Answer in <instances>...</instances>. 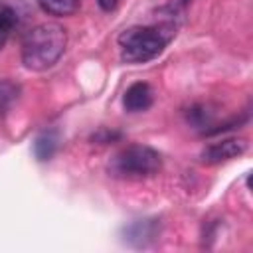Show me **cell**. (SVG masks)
Returning a JSON list of instances; mask_svg holds the SVG:
<instances>
[{
  "instance_id": "cell-1",
  "label": "cell",
  "mask_w": 253,
  "mask_h": 253,
  "mask_svg": "<svg viewBox=\"0 0 253 253\" xmlns=\"http://www.w3.org/2000/svg\"><path fill=\"white\" fill-rule=\"evenodd\" d=\"M65 45L67 34L59 24H40L22 40V61L28 69L43 71L63 55Z\"/></svg>"
},
{
  "instance_id": "cell-2",
  "label": "cell",
  "mask_w": 253,
  "mask_h": 253,
  "mask_svg": "<svg viewBox=\"0 0 253 253\" xmlns=\"http://www.w3.org/2000/svg\"><path fill=\"white\" fill-rule=\"evenodd\" d=\"M174 24L164 22L158 26H132L119 36L121 57L126 63H144L154 59L168 42L174 38Z\"/></svg>"
},
{
  "instance_id": "cell-3",
  "label": "cell",
  "mask_w": 253,
  "mask_h": 253,
  "mask_svg": "<svg viewBox=\"0 0 253 253\" xmlns=\"http://www.w3.org/2000/svg\"><path fill=\"white\" fill-rule=\"evenodd\" d=\"M162 166L160 154L144 144H130L119 150L109 162V174L115 178H148Z\"/></svg>"
},
{
  "instance_id": "cell-4",
  "label": "cell",
  "mask_w": 253,
  "mask_h": 253,
  "mask_svg": "<svg viewBox=\"0 0 253 253\" xmlns=\"http://www.w3.org/2000/svg\"><path fill=\"white\" fill-rule=\"evenodd\" d=\"M245 150H247V140L245 138H237V136L223 138L219 142L208 144L202 150L200 160H202V164H219V162H225V160L241 156Z\"/></svg>"
},
{
  "instance_id": "cell-5",
  "label": "cell",
  "mask_w": 253,
  "mask_h": 253,
  "mask_svg": "<svg viewBox=\"0 0 253 253\" xmlns=\"http://www.w3.org/2000/svg\"><path fill=\"white\" fill-rule=\"evenodd\" d=\"M123 105L128 113H142L152 105V89L148 83H132L123 97Z\"/></svg>"
},
{
  "instance_id": "cell-6",
  "label": "cell",
  "mask_w": 253,
  "mask_h": 253,
  "mask_svg": "<svg viewBox=\"0 0 253 253\" xmlns=\"http://www.w3.org/2000/svg\"><path fill=\"white\" fill-rule=\"evenodd\" d=\"M57 150V132L55 130H45L42 132L36 142H34V152L38 160H49Z\"/></svg>"
},
{
  "instance_id": "cell-7",
  "label": "cell",
  "mask_w": 253,
  "mask_h": 253,
  "mask_svg": "<svg viewBox=\"0 0 253 253\" xmlns=\"http://www.w3.org/2000/svg\"><path fill=\"white\" fill-rule=\"evenodd\" d=\"M40 8L51 16H71L79 10L81 0H38Z\"/></svg>"
},
{
  "instance_id": "cell-8",
  "label": "cell",
  "mask_w": 253,
  "mask_h": 253,
  "mask_svg": "<svg viewBox=\"0 0 253 253\" xmlns=\"http://www.w3.org/2000/svg\"><path fill=\"white\" fill-rule=\"evenodd\" d=\"M16 24H18V16H16L14 8L4 4V2H0V49L8 42V38H10L12 30L16 28Z\"/></svg>"
},
{
  "instance_id": "cell-9",
  "label": "cell",
  "mask_w": 253,
  "mask_h": 253,
  "mask_svg": "<svg viewBox=\"0 0 253 253\" xmlns=\"http://www.w3.org/2000/svg\"><path fill=\"white\" fill-rule=\"evenodd\" d=\"M18 93H20V87L8 79H2L0 81V117H4L10 107L16 103L18 99Z\"/></svg>"
},
{
  "instance_id": "cell-10",
  "label": "cell",
  "mask_w": 253,
  "mask_h": 253,
  "mask_svg": "<svg viewBox=\"0 0 253 253\" xmlns=\"http://www.w3.org/2000/svg\"><path fill=\"white\" fill-rule=\"evenodd\" d=\"M115 136H121L119 132H109V130H101V132H97L95 136H93V140H97V142H101V144H107V142H111Z\"/></svg>"
},
{
  "instance_id": "cell-11",
  "label": "cell",
  "mask_w": 253,
  "mask_h": 253,
  "mask_svg": "<svg viewBox=\"0 0 253 253\" xmlns=\"http://www.w3.org/2000/svg\"><path fill=\"white\" fill-rule=\"evenodd\" d=\"M99 6L105 10V12H113L117 6H119V0H97Z\"/></svg>"
}]
</instances>
